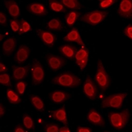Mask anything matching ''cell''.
I'll return each mask as SVG.
<instances>
[{
	"mask_svg": "<svg viewBox=\"0 0 132 132\" xmlns=\"http://www.w3.org/2000/svg\"><path fill=\"white\" fill-rule=\"evenodd\" d=\"M52 82L65 87L74 88L81 84V80L76 75L69 71H66L54 77Z\"/></svg>",
	"mask_w": 132,
	"mask_h": 132,
	"instance_id": "obj_1",
	"label": "cell"
},
{
	"mask_svg": "<svg viewBox=\"0 0 132 132\" xmlns=\"http://www.w3.org/2000/svg\"><path fill=\"white\" fill-rule=\"evenodd\" d=\"M129 116L130 114L128 110H124L120 113L110 112L109 114L110 122L115 129L120 130L128 123Z\"/></svg>",
	"mask_w": 132,
	"mask_h": 132,
	"instance_id": "obj_2",
	"label": "cell"
},
{
	"mask_svg": "<svg viewBox=\"0 0 132 132\" xmlns=\"http://www.w3.org/2000/svg\"><path fill=\"white\" fill-rule=\"evenodd\" d=\"M95 80L98 85L99 87L103 90H106L110 83L109 76L104 69L101 60H99L98 62L97 71L95 75Z\"/></svg>",
	"mask_w": 132,
	"mask_h": 132,
	"instance_id": "obj_3",
	"label": "cell"
},
{
	"mask_svg": "<svg viewBox=\"0 0 132 132\" xmlns=\"http://www.w3.org/2000/svg\"><path fill=\"white\" fill-rule=\"evenodd\" d=\"M127 96L126 93H117L104 98L102 101L101 106L103 108L112 107L119 109L122 107V102Z\"/></svg>",
	"mask_w": 132,
	"mask_h": 132,
	"instance_id": "obj_4",
	"label": "cell"
},
{
	"mask_svg": "<svg viewBox=\"0 0 132 132\" xmlns=\"http://www.w3.org/2000/svg\"><path fill=\"white\" fill-rule=\"evenodd\" d=\"M108 15L106 11H93L91 12L85 14L81 17V21L90 24L91 25H96L101 23Z\"/></svg>",
	"mask_w": 132,
	"mask_h": 132,
	"instance_id": "obj_5",
	"label": "cell"
},
{
	"mask_svg": "<svg viewBox=\"0 0 132 132\" xmlns=\"http://www.w3.org/2000/svg\"><path fill=\"white\" fill-rule=\"evenodd\" d=\"M32 76V84L36 85L43 81L44 78V72L40 64L37 60H33V63L31 68Z\"/></svg>",
	"mask_w": 132,
	"mask_h": 132,
	"instance_id": "obj_6",
	"label": "cell"
},
{
	"mask_svg": "<svg viewBox=\"0 0 132 132\" xmlns=\"http://www.w3.org/2000/svg\"><path fill=\"white\" fill-rule=\"evenodd\" d=\"M83 92L86 96L91 100H94L97 95V89L95 83L93 82L90 77L88 75L86 79V81L83 86Z\"/></svg>",
	"mask_w": 132,
	"mask_h": 132,
	"instance_id": "obj_7",
	"label": "cell"
},
{
	"mask_svg": "<svg viewBox=\"0 0 132 132\" xmlns=\"http://www.w3.org/2000/svg\"><path fill=\"white\" fill-rule=\"evenodd\" d=\"M46 61L50 68L53 71L58 70L65 64V61L64 59L62 58V57L52 55V54L47 55Z\"/></svg>",
	"mask_w": 132,
	"mask_h": 132,
	"instance_id": "obj_8",
	"label": "cell"
},
{
	"mask_svg": "<svg viewBox=\"0 0 132 132\" xmlns=\"http://www.w3.org/2000/svg\"><path fill=\"white\" fill-rule=\"evenodd\" d=\"M132 2L131 0H123L121 2L118 10L119 15L124 18L132 17Z\"/></svg>",
	"mask_w": 132,
	"mask_h": 132,
	"instance_id": "obj_9",
	"label": "cell"
},
{
	"mask_svg": "<svg viewBox=\"0 0 132 132\" xmlns=\"http://www.w3.org/2000/svg\"><path fill=\"white\" fill-rule=\"evenodd\" d=\"M89 57V51L85 48H81L75 54V58L77 64H78L81 70L84 69L87 65Z\"/></svg>",
	"mask_w": 132,
	"mask_h": 132,
	"instance_id": "obj_10",
	"label": "cell"
},
{
	"mask_svg": "<svg viewBox=\"0 0 132 132\" xmlns=\"http://www.w3.org/2000/svg\"><path fill=\"white\" fill-rule=\"evenodd\" d=\"M38 33L40 38H41L43 42L46 44L48 46L52 47L54 42L56 41V36L52 32L47 30H38Z\"/></svg>",
	"mask_w": 132,
	"mask_h": 132,
	"instance_id": "obj_11",
	"label": "cell"
},
{
	"mask_svg": "<svg viewBox=\"0 0 132 132\" xmlns=\"http://www.w3.org/2000/svg\"><path fill=\"white\" fill-rule=\"evenodd\" d=\"M30 54V49L25 45L20 46L19 49L15 56V60L17 63H23L25 62Z\"/></svg>",
	"mask_w": 132,
	"mask_h": 132,
	"instance_id": "obj_12",
	"label": "cell"
},
{
	"mask_svg": "<svg viewBox=\"0 0 132 132\" xmlns=\"http://www.w3.org/2000/svg\"><path fill=\"white\" fill-rule=\"evenodd\" d=\"M87 119L90 123L96 126H103L104 125V121L102 116L94 109L90 110L87 116Z\"/></svg>",
	"mask_w": 132,
	"mask_h": 132,
	"instance_id": "obj_13",
	"label": "cell"
},
{
	"mask_svg": "<svg viewBox=\"0 0 132 132\" xmlns=\"http://www.w3.org/2000/svg\"><path fill=\"white\" fill-rule=\"evenodd\" d=\"M27 9L29 12L35 14V15H40V16L45 15L47 13V10L44 5L41 4V3H33L29 4L27 6Z\"/></svg>",
	"mask_w": 132,
	"mask_h": 132,
	"instance_id": "obj_14",
	"label": "cell"
},
{
	"mask_svg": "<svg viewBox=\"0 0 132 132\" xmlns=\"http://www.w3.org/2000/svg\"><path fill=\"white\" fill-rule=\"evenodd\" d=\"M70 98V95L63 91H54L50 95V98L56 104H60Z\"/></svg>",
	"mask_w": 132,
	"mask_h": 132,
	"instance_id": "obj_15",
	"label": "cell"
},
{
	"mask_svg": "<svg viewBox=\"0 0 132 132\" xmlns=\"http://www.w3.org/2000/svg\"><path fill=\"white\" fill-rule=\"evenodd\" d=\"M29 66L27 65L24 67H17L13 66V79L16 81L23 79L28 74Z\"/></svg>",
	"mask_w": 132,
	"mask_h": 132,
	"instance_id": "obj_16",
	"label": "cell"
},
{
	"mask_svg": "<svg viewBox=\"0 0 132 132\" xmlns=\"http://www.w3.org/2000/svg\"><path fill=\"white\" fill-rule=\"evenodd\" d=\"M63 40H64L65 41H68V42H77L79 44L82 45L83 47H84L85 46L84 43L82 42V40H81V37H80L78 30H77L76 28H73V29L71 30V31L69 32L68 35H66V36H65V37L63 38Z\"/></svg>",
	"mask_w": 132,
	"mask_h": 132,
	"instance_id": "obj_17",
	"label": "cell"
},
{
	"mask_svg": "<svg viewBox=\"0 0 132 132\" xmlns=\"http://www.w3.org/2000/svg\"><path fill=\"white\" fill-rule=\"evenodd\" d=\"M5 4L9 11V14L13 17L16 19L20 15V9L18 5L14 1H5Z\"/></svg>",
	"mask_w": 132,
	"mask_h": 132,
	"instance_id": "obj_18",
	"label": "cell"
},
{
	"mask_svg": "<svg viewBox=\"0 0 132 132\" xmlns=\"http://www.w3.org/2000/svg\"><path fill=\"white\" fill-rule=\"evenodd\" d=\"M60 52L63 54V56L69 59L73 60L75 58V54L77 52L76 48L71 45H63L59 48Z\"/></svg>",
	"mask_w": 132,
	"mask_h": 132,
	"instance_id": "obj_19",
	"label": "cell"
},
{
	"mask_svg": "<svg viewBox=\"0 0 132 132\" xmlns=\"http://www.w3.org/2000/svg\"><path fill=\"white\" fill-rule=\"evenodd\" d=\"M52 118L58 120V121L62 122L65 126H68V120H67V116H66V112L65 109L64 108V106H63L62 108H60L58 110L52 111Z\"/></svg>",
	"mask_w": 132,
	"mask_h": 132,
	"instance_id": "obj_20",
	"label": "cell"
},
{
	"mask_svg": "<svg viewBox=\"0 0 132 132\" xmlns=\"http://www.w3.org/2000/svg\"><path fill=\"white\" fill-rule=\"evenodd\" d=\"M16 46V40L15 38H9L5 41L3 44V50L5 55L9 56L14 51Z\"/></svg>",
	"mask_w": 132,
	"mask_h": 132,
	"instance_id": "obj_21",
	"label": "cell"
},
{
	"mask_svg": "<svg viewBox=\"0 0 132 132\" xmlns=\"http://www.w3.org/2000/svg\"><path fill=\"white\" fill-rule=\"evenodd\" d=\"M30 101L33 106L40 112H43L44 110V104L39 96H35V95H31L30 96Z\"/></svg>",
	"mask_w": 132,
	"mask_h": 132,
	"instance_id": "obj_22",
	"label": "cell"
},
{
	"mask_svg": "<svg viewBox=\"0 0 132 132\" xmlns=\"http://www.w3.org/2000/svg\"><path fill=\"white\" fill-rule=\"evenodd\" d=\"M81 15L79 12H77V11H71L69 13L66 14L65 15V21L66 23L70 27L73 26L77 19L79 18V15Z\"/></svg>",
	"mask_w": 132,
	"mask_h": 132,
	"instance_id": "obj_23",
	"label": "cell"
},
{
	"mask_svg": "<svg viewBox=\"0 0 132 132\" xmlns=\"http://www.w3.org/2000/svg\"><path fill=\"white\" fill-rule=\"evenodd\" d=\"M7 96L8 101L10 103L16 104H19L21 102V98L11 89H9L7 90Z\"/></svg>",
	"mask_w": 132,
	"mask_h": 132,
	"instance_id": "obj_24",
	"label": "cell"
},
{
	"mask_svg": "<svg viewBox=\"0 0 132 132\" xmlns=\"http://www.w3.org/2000/svg\"><path fill=\"white\" fill-rule=\"evenodd\" d=\"M62 3L69 9H78L81 7V4L77 0H62Z\"/></svg>",
	"mask_w": 132,
	"mask_h": 132,
	"instance_id": "obj_25",
	"label": "cell"
},
{
	"mask_svg": "<svg viewBox=\"0 0 132 132\" xmlns=\"http://www.w3.org/2000/svg\"><path fill=\"white\" fill-rule=\"evenodd\" d=\"M48 27L52 30H60L62 29V23L59 19H53L48 23Z\"/></svg>",
	"mask_w": 132,
	"mask_h": 132,
	"instance_id": "obj_26",
	"label": "cell"
},
{
	"mask_svg": "<svg viewBox=\"0 0 132 132\" xmlns=\"http://www.w3.org/2000/svg\"><path fill=\"white\" fill-rule=\"evenodd\" d=\"M50 7L52 10L57 11V12H64L65 11L64 6L60 2L51 0L50 1Z\"/></svg>",
	"mask_w": 132,
	"mask_h": 132,
	"instance_id": "obj_27",
	"label": "cell"
},
{
	"mask_svg": "<svg viewBox=\"0 0 132 132\" xmlns=\"http://www.w3.org/2000/svg\"><path fill=\"white\" fill-rule=\"evenodd\" d=\"M23 124L25 128L28 129L34 130L35 129V123L33 122L32 119L29 114H24L23 115Z\"/></svg>",
	"mask_w": 132,
	"mask_h": 132,
	"instance_id": "obj_28",
	"label": "cell"
},
{
	"mask_svg": "<svg viewBox=\"0 0 132 132\" xmlns=\"http://www.w3.org/2000/svg\"><path fill=\"white\" fill-rule=\"evenodd\" d=\"M0 82L3 85L10 87L11 84L9 75L7 73L1 74V75H0Z\"/></svg>",
	"mask_w": 132,
	"mask_h": 132,
	"instance_id": "obj_29",
	"label": "cell"
},
{
	"mask_svg": "<svg viewBox=\"0 0 132 132\" xmlns=\"http://www.w3.org/2000/svg\"><path fill=\"white\" fill-rule=\"evenodd\" d=\"M31 30V27L30 24L27 23L24 19H21V29L19 30V35H21L23 32H27V31Z\"/></svg>",
	"mask_w": 132,
	"mask_h": 132,
	"instance_id": "obj_30",
	"label": "cell"
},
{
	"mask_svg": "<svg viewBox=\"0 0 132 132\" xmlns=\"http://www.w3.org/2000/svg\"><path fill=\"white\" fill-rule=\"evenodd\" d=\"M59 129L58 125L55 123H47L44 128V130L47 132H58Z\"/></svg>",
	"mask_w": 132,
	"mask_h": 132,
	"instance_id": "obj_31",
	"label": "cell"
},
{
	"mask_svg": "<svg viewBox=\"0 0 132 132\" xmlns=\"http://www.w3.org/2000/svg\"><path fill=\"white\" fill-rule=\"evenodd\" d=\"M26 87H27V83L24 81H19L16 84V91L18 92L19 94L23 95L24 93Z\"/></svg>",
	"mask_w": 132,
	"mask_h": 132,
	"instance_id": "obj_32",
	"label": "cell"
},
{
	"mask_svg": "<svg viewBox=\"0 0 132 132\" xmlns=\"http://www.w3.org/2000/svg\"><path fill=\"white\" fill-rule=\"evenodd\" d=\"M10 24L11 29L13 31L16 32L20 30V29H21V21H19L18 19L10 20Z\"/></svg>",
	"mask_w": 132,
	"mask_h": 132,
	"instance_id": "obj_33",
	"label": "cell"
},
{
	"mask_svg": "<svg viewBox=\"0 0 132 132\" xmlns=\"http://www.w3.org/2000/svg\"><path fill=\"white\" fill-rule=\"evenodd\" d=\"M116 2V0H104V1H101L100 3V7L102 9H106L114 4Z\"/></svg>",
	"mask_w": 132,
	"mask_h": 132,
	"instance_id": "obj_34",
	"label": "cell"
},
{
	"mask_svg": "<svg viewBox=\"0 0 132 132\" xmlns=\"http://www.w3.org/2000/svg\"><path fill=\"white\" fill-rule=\"evenodd\" d=\"M123 33H124L125 35H126L127 36L131 39L132 38V27L131 24H129L128 27H126L125 28L124 30H123Z\"/></svg>",
	"mask_w": 132,
	"mask_h": 132,
	"instance_id": "obj_35",
	"label": "cell"
},
{
	"mask_svg": "<svg viewBox=\"0 0 132 132\" xmlns=\"http://www.w3.org/2000/svg\"><path fill=\"white\" fill-rule=\"evenodd\" d=\"M0 23L3 26L6 27L7 26V19L5 15L2 11L0 12Z\"/></svg>",
	"mask_w": 132,
	"mask_h": 132,
	"instance_id": "obj_36",
	"label": "cell"
},
{
	"mask_svg": "<svg viewBox=\"0 0 132 132\" xmlns=\"http://www.w3.org/2000/svg\"><path fill=\"white\" fill-rule=\"evenodd\" d=\"M77 131L78 132H91L92 129L89 128H83V127H78L77 128Z\"/></svg>",
	"mask_w": 132,
	"mask_h": 132,
	"instance_id": "obj_37",
	"label": "cell"
},
{
	"mask_svg": "<svg viewBox=\"0 0 132 132\" xmlns=\"http://www.w3.org/2000/svg\"><path fill=\"white\" fill-rule=\"evenodd\" d=\"M7 70V68L5 66V65L3 64L2 62H1L0 63V72L2 73H5L6 72Z\"/></svg>",
	"mask_w": 132,
	"mask_h": 132,
	"instance_id": "obj_38",
	"label": "cell"
},
{
	"mask_svg": "<svg viewBox=\"0 0 132 132\" xmlns=\"http://www.w3.org/2000/svg\"><path fill=\"white\" fill-rule=\"evenodd\" d=\"M14 131H15V132H24L25 131L24 129V128H23V127L21 126H16V128H15V129H14Z\"/></svg>",
	"mask_w": 132,
	"mask_h": 132,
	"instance_id": "obj_39",
	"label": "cell"
},
{
	"mask_svg": "<svg viewBox=\"0 0 132 132\" xmlns=\"http://www.w3.org/2000/svg\"><path fill=\"white\" fill-rule=\"evenodd\" d=\"M59 131L60 132H69L70 131V130H69V128L67 127V126H65V127H62V128H60V129H59Z\"/></svg>",
	"mask_w": 132,
	"mask_h": 132,
	"instance_id": "obj_40",
	"label": "cell"
},
{
	"mask_svg": "<svg viewBox=\"0 0 132 132\" xmlns=\"http://www.w3.org/2000/svg\"><path fill=\"white\" fill-rule=\"evenodd\" d=\"M4 113H5L4 106H3L2 104H0V116L2 117V116L4 115Z\"/></svg>",
	"mask_w": 132,
	"mask_h": 132,
	"instance_id": "obj_41",
	"label": "cell"
},
{
	"mask_svg": "<svg viewBox=\"0 0 132 132\" xmlns=\"http://www.w3.org/2000/svg\"><path fill=\"white\" fill-rule=\"evenodd\" d=\"M3 37H4V36L2 35H0V40H2V39L3 38Z\"/></svg>",
	"mask_w": 132,
	"mask_h": 132,
	"instance_id": "obj_42",
	"label": "cell"
}]
</instances>
